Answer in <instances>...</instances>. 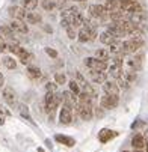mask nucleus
Masks as SVG:
<instances>
[{"mask_svg": "<svg viewBox=\"0 0 148 152\" xmlns=\"http://www.w3.org/2000/svg\"><path fill=\"white\" fill-rule=\"evenodd\" d=\"M122 152H130V151H122Z\"/></svg>", "mask_w": 148, "mask_h": 152, "instance_id": "a18cd8bd", "label": "nucleus"}, {"mask_svg": "<svg viewBox=\"0 0 148 152\" xmlns=\"http://www.w3.org/2000/svg\"><path fill=\"white\" fill-rule=\"evenodd\" d=\"M145 44L144 38H129L121 44V51L124 54H135L139 48H142Z\"/></svg>", "mask_w": 148, "mask_h": 152, "instance_id": "f257e3e1", "label": "nucleus"}, {"mask_svg": "<svg viewBox=\"0 0 148 152\" xmlns=\"http://www.w3.org/2000/svg\"><path fill=\"white\" fill-rule=\"evenodd\" d=\"M145 136L144 134H141V133H138V134H135L133 136V139H132V146L135 148V149H145Z\"/></svg>", "mask_w": 148, "mask_h": 152, "instance_id": "dca6fc26", "label": "nucleus"}, {"mask_svg": "<svg viewBox=\"0 0 148 152\" xmlns=\"http://www.w3.org/2000/svg\"><path fill=\"white\" fill-rule=\"evenodd\" d=\"M26 21L29 24H39L41 21H42V17H41V14H38V12H27V15H26Z\"/></svg>", "mask_w": 148, "mask_h": 152, "instance_id": "4be33fe9", "label": "nucleus"}, {"mask_svg": "<svg viewBox=\"0 0 148 152\" xmlns=\"http://www.w3.org/2000/svg\"><path fill=\"white\" fill-rule=\"evenodd\" d=\"M3 99H5L9 105H14V104H15V92H14V89L5 88V89H3Z\"/></svg>", "mask_w": 148, "mask_h": 152, "instance_id": "412c9836", "label": "nucleus"}, {"mask_svg": "<svg viewBox=\"0 0 148 152\" xmlns=\"http://www.w3.org/2000/svg\"><path fill=\"white\" fill-rule=\"evenodd\" d=\"M3 65L8 69H15V66H17V63H15V60L12 57H5L3 59Z\"/></svg>", "mask_w": 148, "mask_h": 152, "instance_id": "c756f323", "label": "nucleus"}, {"mask_svg": "<svg viewBox=\"0 0 148 152\" xmlns=\"http://www.w3.org/2000/svg\"><path fill=\"white\" fill-rule=\"evenodd\" d=\"M18 112H20V115L23 116L27 122H30L32 125H35V122H33V119H32V116H30V112H29V107H27V105L18 104Z\"/></svg>", "mask_w": 148, "mask_h": 152, "instance_id": "aec40b11", "label": "nucleus"}, {"mask_svg": "<svg viewBox=\"0 0 148 152\" xmlns=\"http://www.w3.org/2000/svg\"><path fill=\"white\" fill-rule=\"evenodd\" d=\"M109 69V72H110V75L115 78V80H118V78H121L122 77V74H124V69H122V65H116V63H112L110 66L108 68Z\"/></svg>", "mask_w": 148, "mask_h": 152, "instance_id": "a211bd4d", "label": "nucleus"}, {"mask_svg": "<svg viewBox=\"0 0 148 152\" xmlns=\"http://www.w3.org/2000/svg\"><path fill=\"white\" fill-rule=\"evenodd\" d=\"M67 30V35H68V38L70 39H76L77 38V30H76V27H68V29H65Z\"/></svg>", "mask_w": 148, "mask_h": 152, "instance_id": "72a5a7b5", "label": "nucleus"}, {"mask_svg": "<svg viewBox=\"0 0 148 152\" xmlns=\"http://www.w3.org/2000/svg\"><path fill=\"white\" fill-rule=\"evenodd\" d=\"M42 8L46 11H53L56 8V2L54 0H42Z\"/></svg>", "mask_w": 148, "mask_h": 152, "instance_id": "c85d7f7f", "label": "nucleus"}, {"mask_svg": "<svg viewBox=\"0 0 148 152\" xmlns=\"http://www.w3.org/2000/svg\"><path fill=\"white\" fill-rule=\"evenodd\" d=\"M60 2H62V3H65V2H68V0H60Z\"/></svg>", "mask_w": 148, "mask_h": 152, "instance_id": "37998d69", "label": "nucleus"}, {"mask_svg": "<svg viewBox=\"0 0 148 152\" xmlns=\"http://www.w3.org/2000/svg\"><path fill=\"white\" fill-rule=\"evenodd\" d=\"M26 72H27V77H29L30 80H39L41 75H42V74H41V69H39V68H35V66H29Z\"/></svg>", "mask_w": 148, "mask_h": 152, "instance_id": "5701e85b", "label": "nucleus"}, {"mask_svg": "<svg viewBox=\"0 0 148 152\" xmlns=\"http://www.w3.org/2000/svg\"><path fill=\"white\" fill-rule=\"evenodd\" d=\"M59 121H60V124H63V125H70V124L73 122V108L63 105L62 110H60V113H59Z\"/></svg>", "mask_w": 148, "mask_h": 152, "instance_id": "9b49d317", "label": "nucleus"}, {"mask_svg": "<svg viewBox=\"0 0 148 152\" xmlns=\"http://www.w3.org/2000/svg\"><path fill=\"white\" fill-rule=\"evenodd\" d=\"M38 152H44V151H42V149H41V148H39V151H38Z\"/></svg>", "mask_w": 148, "mask_h": 152, "instance_id": "c03bdc74", "label": "nucleus"}, {"mask_svg": "<svg viewBox=\"0 0 148 152\" xmlns=\"http://www.w3.org/2000/svg\"><path fill=\"white\" fill-rule=\"evenodd\" d=\"M8 50H9L8 42L5 41V38H3V36H0V53H6Z\"/></svg>", "mask_w": 148, "mask_h": 152, "instance_id": "473e14b6", "label": "nucleus"}, {"mask_svg": "<svg viewBox=\"0 0 148 152\" xmlns=\"http://www.w3.org/2000/svg\"><path fill=\"white\" fill-rule=\"evenodd\" d=\"M145 126V122L144 121H136L132 124V129H138V128H144Z\"/></svg>", "mask_w": 148, "mask_h": 152, "instance_id": "e433bc0d", "label": "nucleus"}, {"mask_svg": "<svg viewBox=\"0 0 148 152\" xmlns=\"http://www.w3.org/2000/svg\"><path fill=\"white\" fill-rule=\"evenodd\" d=\"M3 124H5V119L2 118V119H0V125H3Z\"/></svg>", "mask_w": 148, "mask_h": 152, "instance_id": "79ce46f5", "label": "nucleus"}, {"mask_svg": "<svg viewBox=\"0 0 148 152\" xmlns=\"http://www.w3.org/2000/svg\"><path fill=\"white\" fill-rule=\"evenodd\" d=\"M9 27H11L15 33H21V35H26V33L29 32L27 24L24 23V20H17V18H14L12 23L9 24Z\"/></svg>", "mask_w": 148, "mask_h": 152, "instance_id": "9d476101", "label": "nucleus"}, {"mask_svg": "<svg viewBox=\"0 0 148 152\" xmlns=\"http://www.w3.org/2000/svg\"><path fill=\"white\" fill-rule=\"evenodd\" d=\"M54 140H56L57 143H62V145L68 146V148H73V146L76 145V140H74L73 137L63 136V134H56V136H54Z\"/></svg>", "mask_w": 148, "mask_h": 152, "instance_id": "f3484780", "label": "nucleus"}, {"mask_svg": "<svg viewBox=\"0 0 148 152\" xmlns=\"http://www.w3.org/2000/svg\"><path fill=\"white\" fill-rule=\"evenodd\" d=\"M74 2H79V3H83V2H86V0H74Z\"/></svg>", "mask_w": 148, "mask_h": 152, "instance_id": "a19ab883", "label": "nucleus"}, {"mask_svg": "<svg viewBox=\"0 0 148 152\" xmlns=\"http://www.w3.org/2000/svg\"><path fill=\"white\" fill-rule=\"evenodd\" d=\"M119 104V98L118 95H112V94H104L101 98H100V105L106 110L109 108H115L116 105Z\"/></svg>", "mask_w": 148, "mask_h": 152, "instance_id": "423d86ee", "label": "nucleus"}, {"mask_svg": "<svg viewBox=\"0 0 148 152\" xmlns=\"http://www.w3.org/2000/svg\"><path fill=\"white\" fill-rule=\"evenodd\" d=\"M85 65L89 69H95V71H106L109 68L108 60H101L98 57H86L85 59Z\"/></svg>", "mask_w": 148, "mask_h": 152, "instance_id": "39448f33", "label": "nucleus"}, {"mask_svg": "<svg viewBox=\"0 0 148 152\" xmlns=\"http://www.w3.org/2000/svg\"><path fill=\"white\" fill-rule=\"evenodd\" d=\"M8 12L12 18H17V20H26V15H27V12L23 6H15V5L11 6L8 9Z\"/></svg>", "mask_w": 148, "mask_h": 152, "instance_id": "ddd939ff", "label": "nucleus"}, {"mask_svg": "<svg viewBox=\"0 0 148 152\" xmlns=\"http://www.w3.org/2000/svg\"><path fill=\"white\" fill-rule=\"evenodd\" d=\"M77 113L82 121H91L94 116V107L89 102H77Z\"/></svg>", "mask_w": 148, "mask_h": 152, "instance_id": "7ed1b4c3", "label": "nucleus"}, {"mask_svg": "<svg viewBox=\"0 0 148 152\" xmlns=\"http://www.w3.org/2000/svg\"><path fill=\"white\" fill-rule=\"evenodd\" d=\"M62 102L63 105H67L70 108H74V110L77 112V95L71 91H65L62 92Z\"/></svg>", "mask_w": 148, "mask_h": 152, "instance_id": "6e6552de", "label": "nucleus"}, {"mask_svg": "<svg viewBox=\"0 0 148 152\" xmlns=\"http://www.w3.org/2000/svg\"><path fill=\"white\" fill-rule=\"evenodd\" d=\"M95 57H98V59H101V60H109L110 51H109V50H104V48H98V50L95 51Z\"/></svg>", "mask_w": 148, "mask_h": 152, "instance_id": "cd10ccee", "label": "nucleus"}, {"mask_svg": "<svg viewBox=\"0 0 148 152\" xmlns=\"http://www.w3.org/2000/svg\"><path fill=\"white\" fill-rule=\"evenodd\" d=\"M103 91L106 94H112V95H118L119 94V86L116 84V81H109L106 80L103 83Z\"/></svg>", "mask_w": 148, "mask_h": 152, "instance_id": "2eb2a0df", "label": "nucleus"}, {"mask_svg": "<svg viewBox=\"0 0 148 152\" xmlns=\"http://www.w3.org/2000/svg\"><path fill=\"white\" fill-rule=\"evenodd\" d=\"M136 77H138V74H136L135 69H127V71H124V74H122V78L129 83V84H132V83L136 80Z\"/></svg>", "mask_w": 148, "mask_h": 152, "instance_id": "b1692460", "label": "nucleus"}, {"mask_svg": "<svg viewBox=\"0 0 148 152\" xmlns=\"http://www.w3.org/2000/svg\"><path fill=\"white\" fill-rule=\"evenodd\" d=\"M89 77H91L92 83H95V84H101L108 80V74L104 71H95V69H89Z\"/></svg>", "mask_w": 148, "mask_h": 152, "instance_id": "4468645a", "label": "nucleus"}, {"mask_svg": "<svg viewBox=\"0 0 148 152\" xmlns=\"http://www.w3.org/2000/svg\"><path fill=\"white\" fill-rule=\"evenodd\" d=\"M46 53H47L50 57H53V59H56V57H57V51H56V50H53V48H50V47H46Z\"/></svg>", "mask_w": 148, "mask_h": 152, "instance_id": "c9c22d12", "label": "nucleus"}, {"mask_svg": "<svg viewBox=\"0 0 148 152\" xmlns=\"http://www.w3.org/2000/svg\"><path fill=\"white\" fill-rule=\"evenodd\" d=\"M83 24H85V18H83V15H82L80 12L76 14V15L71 18V26H73V27L77 29V27H82Z\"/></svg>", "mask_w": 148, "mask_h": 152, "instance_id": "393cba45", "label": "nucleus"}, {"mask_svg": "<svg viewBox=\"0 0 148 152\" xmlns=\"http://www.w3.org/2000/svg\"><path fill=\"white\" fill-rule=\"evenodd\" d=\"M0 35L6 41H9V44H18V41L15 38V32L9 26H0Z\"/></svg>", "mask_w": 148, "mask_h": 152, "instance_id": "f8f14e48", "label": "nucleus"}, {"mask_svg": "<svg viewBox=\"0 0 148 152\" xmlns=\"http://www.w3.org/2000/svg\"><path fill=\"white\" fill-rule=\"evenodd\" d=\"M77 39H79L80 42H89V41H92L91 36H89V33H88V30L85 29L83 26L80 27V30H79V33H77Z\"/></svg>", "mask_w": 148, "mask_h": 152, "instance_id": "a878e982", "label": "nucleus"}, {"mask_svg": "<svg viewBox=\"0 0 148 152\" xmlns=\"http://www.w3.org/2000/svg\"><path fill=\"white\" fill-rule=\"evenodd\" d=\"M3 83H5V78H3L2 72H0V88H2V86H3Z\"/></svg>", "mask_w": 148, "mask_h": 152, "instance_id": "58836bf2", "label": "nucleus"}, {"mask_svg": "<svg viewBox=\"0 0 148 152\" xmlns=\"http://www.w3.org/2000/svg\"><path fill=\"white\" fill-rule=\"evenodd\" d=\"M54 81L57 84H65L67 83V75L63 74V72H56L54 74Z\"/></svg>", "mask_w": 148, "mask_h": 152, "instance_id": "7c9ffc66", "label": "nucleus"}, {"mask_svg": "<svg viewBox=\"0 0 148 152\" xmlns=\"http://www.w3.org/2000/svg\"><path fill=\"white\" fill-rule=\"evenodd\" d=\"M68 84H70V91H71V92H74L76 95H79V94L82 92V91H80V86H79V83H77L76 80H71Z\"/></svg>", "mask_w": 148, "mask_h": 152, "instance_id": "2f4dec72", "label": "nucleus"}, {"mask_svg": "<svg viewBox=\"0 0 148 152\" xmlns=\"http://www.w3.org/2000/svg\"><path fill=\"white\" fill-rule=\"evenodd\" d=\"M116 136H118V131H113V129H109V128H103L98 131V140L101 143H108Z\"/></svg>", "mask_w": 148, "mask_h": 152, "instance_id": "1a4fd4ad", "label": "nucleus"}, {"mask_svg": "<svg viewBox=\"0 0 148 152\" xmlns=\"http://www.w3.org/2000/svg\"><path fill=\"white\" fill-rule=\"evenodd\" d=\"M89 15L94 20H98V21L109 20V11L104 8V5H91L89 6Z\"/></svg>", "mask_w": 148, "mask_h": 152, "instance_id": "20e7f679", "label": "nucleus"}, {"mask_svg": "<svg viewBox=\"0 0 148 152\" xmlns=\"http://www.w3.org/2000/svg\"><path fill=\"white\" fill-rule=\"evenodd\" d=\"M8 47H9V51L11 53H14L20 60H21V63H30L32 62V54L26 50V48H23V47H20L18 44H8Z\"/></svg>", "mask_w": 148, "mask_h": 152, "instance_id": "f03ea898", "label": "nucleus"}, {"mask_svg": "<svg viewBox=\"0 0 148 152\" xmlns=\"http://www.w3.org/2000/svg\"><path fill=\"white\" fill-rule=\"evenodd\" d=\"M95 116H97V118H103V116H104V112H103V107H101V105H100V108H98V107L95 108Z\"/></svg>", "mask_w": 148, "mask_h": 152, "instance_id": "4c0bfd02", "label": "nucleus"}, {"mask_svg": "<svg viewBox=\"0 0 148 152\" xmlns=\"http://www.w3.org/2000/svg\"><path fill=\"white\" fill-rule=\"evenodd\" d=\"M76 81L79 83L80 91H82V92H86V94H88V95H91L92 98H94V96H97V94H98V92H97V89H94L92 86H91L86 80L83 78V75H82L80 72H76Z\"/></svg>", "mask_w": 148, "mask_h": 152, "instance_id": "0eeeda50", "label": "nucleus"}, {"mask_svg": "<svg viewBox=\"0 0 148 152\" xmlns=\"http://www.w3.org/2000/svg\"><path fill=\"white\" fill-rule=\"evenodd\" d=\"M20 3L26 11H33L38 6V0H20Z\"/></svg>", "mask_w": 148, "mask_h": 152, "instance_id": "bb28decb", "label": "nucleus"}, {"mask_svg": "<svg viewBox=\"0 0 148 152\" xmlns=\"http://www.w3.org/2000/svg\"><path fill=\"white\" fill-rule=\"evenodd\" d=\"M3 113H5V110H3V107L0 105V115H3Z\"/></svg>", "mask_w": 148, "mask_h": 152, "instance_id": "ea45409f", "label": "nucleus"}, {"mask_svg": "<svg viewBox=\"0 0 148 152\" xmlns=\"http://www.w3.org/2000/svg\"><path fill=\"white\" fill-rule=\"evenodd\" d=\"M56 88H57V83H47L46 84V91L47 92H56Z\"/></svg>", "mask_w": 148, "mask_h": 152, "instance_id": "f704fd0d", "label": "nucleus"}, {"mask_svg": "<svg viewBox=\"0 0 148 152\" xmlns=\"http://www.w3.org/2000/svg\"><path fill=\"white\" fill-rule=\"evenodd\" d=\"M100 41L103 42L104 45H110V44H113V42H116V41H118V38H115L110 32L106 30V32H103V33L100 35Z\"/></svg>", "mask_w": 148, "mask_h": 152, "instance_id": "6ab92c4d", "label": "nucleus"}]
</instances>
